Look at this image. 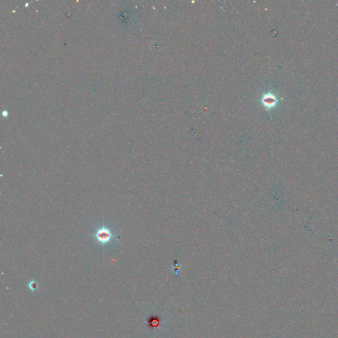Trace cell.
Segmentation results:
<instances>
[{"label":"cell","instance_id":"6da1fadb","mask_svg":"<svg viewBox=\"0 0 338 338\" xmlns=\"http://www.w3.org/2000/svg\"><path fill=\"white\" fill-rule=\"evenodd\" d=\"M90 236L94 239L98 245L101 246L103 250H106L107 247L116 244V241L119 240L118 235L104 222H103Z\"/></svg>","mask_w":338,"mask_h":338},{"label":"cell","instance_id":"7a4b0ae2","mask_svg":"<svg viewBox=\"0 0 338 338\" xmlns=\"http://www.w3.org/2000/svg\"><path fill=\"white\" fill-rule=\"evenodd\" d=\"M264 102L265 103V104L266 107H271L275 105L277 103V99L275 96L273 94H267L265 97V99H264Z\"/></svg>","mask_w":338,"mask_h":338},{"label":"cell","instance_id":"3957f363","mask_svg":"<svg viewBox=\"0 0 338 338\" xmlns=\"http://www.w3.org/2000/svg\"><path fill=\"white\" fill-rule=\"evenodd\" d=\"M29 287L31 291H34L38 289V284L37 283V282H35L34 281H31L29 283Z\"/></svg>","mask_w":338,"mask_h":338}]
</instances>
